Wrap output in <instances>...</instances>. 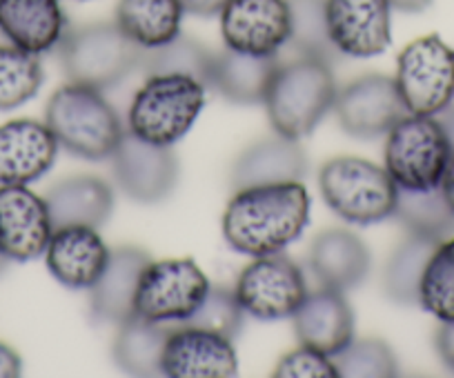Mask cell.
Here are the masks:
<instances>
[{
  "label": "cell",
  "instance_id": "6da1fadb",
  "mask_svg": "<svg viewBox=\"0 0 454 378\" xmlns=\"http://www.w3.org/2000/svg\"><path fill=\"white\" fill-rule=\"evenodd\" d=\"M308 220L309 194L303 181H287L234 189L221 225L227 245L254 258L286 250Z\"/></svg>",
  "mask_w": 454,
  "mask_h": 378
},
{
  "label": "cell",
  "instance_id": "7a4b0ae2",
  "mask_svg": "<svg viewBox=\"0 0 454 378\" xmlns=\"http://www.w3.org/2000/svg\"><path fill=\"white\" fill-rule=\"evenodd\" d=\"M336 94L332 63L314 56H296L277 65L263 105L274 132L299 141L325 119L334 107Z\"/></svg>",
  "mask_w": 454,
  "mask_h": 378
},
{
  "label": "cell",
  "instance_id": "3957f363",
  "mask_svg": "<svg viewBox=\"0 0 454 378\" xmlns=\"http://www.w3.org/2000/svg\"><path fill=\"white\" fill-rule=\"evenodd\" d=\"M45 123L63 150L85 160L112 158L125 134L103 91L78 82H67L51 94Z\"/></svg>",
  "mask_w": 454,
  "mask_h": 378
},
{
  "label": "cell",
  "instance_id": "277c9868",
  "mask_svg": "<svg viewBox=\"0 0 454 378\" xmlns=\"http://www.w3.org/2000/svg\"><path fill=\"white\" fill-rule=\"evenodd\" d=\"M207 87L185 73H152L137 91L128 114V132L141 141L172 147L203 112Z\"/></svg>",
  "mask_w": 454,
  "mask_h": 378
},
{
  "label": "cell",
  "instance_id": "5b68a950",
  "mask_svg": "<svg viewBox=\"0 0 454 378\" xmlns=\"http://www.w3.org/2000/svg\"><path fill=\"white\" fill-rule=\"evenodd\" d=\"M325 205L352 225H374L395 214L399 187L386 167L356 156H336L318 172Z\"/></svg>",
  "mask_w": 454,
  "mask_h": 378
},
{
  "label": "cell",
  "instance_id": "8992f818",
  "mask_svg": "<svg viewBox=\"0 0 454 378\" xmlns=\"http://www.w3.org/2000/svg\"><path fill=\"white\" fill-rule=\"evenodd\" d=\"M60 63L69 82L105 91L141 69L145 50L129 41L116 23L81 25L65 32Z\"/></svg>",
  "mask_w": 454,
  "mask_h": 378
},
{
  "label": "cell",
  "instance_id": "52a82bcc",
  "mask_svg": "<svg viewBox=\"0 0 454 378\" xmlns=\"http://www.w3.org/2000/svg\"><path fill=\"white\" fill-rule=\"evenodd\" d=\"M452 156L448 136L436 116L405 114L387 132L386 172L399 189H434Z\"/></svg>",
  "mask_w": 454,
  "mask_h": 378
},
{
  "label": "cell",
  "instance_id": "ba28073f",
  "mask_svg": "<svg viewBox=\"0 0 454 378\" xmlns=\"http://www.w3.org/2000/svg\"><path fill=\"white\" fill-rule=\"evenodd\" d=\"M395 82L408 114H441L454 101V50L436 34L417 38L401 50Z\"/></svg>",
  "mask_w": 454,
  "mask_h": 378
},
{
  "label": "cell",
  "instance_id": "9c48e42d",
  "mask_svg": "<svg viewBox=\"0 0 454 378\" xmlns=\"http://www.w3.org/2000/svg\"><path fill=\"white\" fill-rule=\"evenodd\" d=\"M209 288V278L196 260H150L138 281L134 314L154 323H185L199 310Z\"/></svg>",
  "mask_w": 454,
  "mask_h": 378
},
{
  "label": "cell",
  "instance_id": "30bf717a",
  "mask_svg": "<svg viewBox=\"0 0 454 378\" xmlns=\"http://www.w3.org/2000/svg\"><path fill=\"white\" fill-rule=\"evenodd\" d=\"M234 294L246 314L259 320H281L294 316L308 297V285L299 263L277 251L254 256L239 276Z\"/></svg>",
  "mask_w": 454,
  "mask_h": 378
},
{
  "label": "cell",
  "instance_id": "8fae6325",
  "mask_svg": "<svg viewBox=\"0 0 454 378\" xmlns=\"http://www.w3.org/2000/svg\"><path fill=\"white\" fill-rule=\"evenodd\" d=\"M334 112L340 129L361 141L386 136L408 114L395 78L383 73H368L343 87Z\"/></svg>",
  "mask_w": 454,
  "mask_h": 378
},
{
  "label": "cell",
  "instance_id": "7c38bea8",
  "mask_svg": "<svg viewBox=\"0 0 454 378\" xmlns=\"http://www.w3.org/2000/svg\"><path fill=\"white\" fill-rule=\"evenodd\" d=\"M218 16L227 50L250 56H278L290 41L292 16L287 0H230Z\"/></svg>",
  "mask_w": 454,
  "mask_h": 378
},
{
  "label": "cell",
  "instance_id": "4fadbf2b",
  "mask_svg": "<svg viewBox=\"0 0 454 378\" xmlns=\"http://www.w3.org/2000/svg\"><path fill=\"white\" fill-rule=\"evenodd\" d=\"M114 176L125 197L137 203H160L178 181V160L169 147L141 141L125 132L112 154Z\"/></svg>",
  "mask_w": 454,
  "mask_h": 378
},
{
  "label": "cell",
  "instance_id": "5bb4252c",
  "mask_svg": "<svg viewBox=\"0 0 454 378\" xmlns=\"http://www.w3.org/2000/svg\"><path fill=\"white\" fill-rule=\"evenodd\" d=\"M239 359L232 338L212 329L176 323L165 341L160 374L169 378L237 376Z\"/></svg>",
  "mask_w": 454,
  "mask_h": 378
},
{
  "label": "cell",
  "instance_id": "9a60e30c",
  "mask_svg": "<svg viewBox=\"0 0 454 378\" xmlns=\"http://www.w3.org/2000/svg\"><path fill=\"white\" fill-rule=\"evenodd\" d=\"M327 34L334 50L352 58H372L392 42L390 0H325Z\"/></svg>",
  "mask_w": 454,
  "mask_h": 378
},
{
  "label": "cell",
  "instance_id": "2e32d148",
  "mask_svg": "<svg viewBox=\"0 0 454 378\" xmlns=\"http://www.w3.org/2000/svg\"><path fill=\"white\" fill-rule=\"evenodd\" d=\"M51 234L45 198L27 185H0V251L7 260L27 263L45 256Z\"/></svg>",
  "mask_w": 454,
  "mask_h": 378
},
{
  "label": "cell",
  "instance_id": "e0dca14e",
  "mask_svg": "<svg viewBox=\"0 0 454 378\" xmlns=\"http://www.w3.org/2000/svg\"><path fill=\"white\" fill-rule=\"evenodd\" d=\"M47 123L14 119L0 125V185H29L45 176L59 156Z\"/></svg>",
  "mask_w": 454,
  "mask_h": 378
},
{
  "label": "cell",
  "instance_id": "ac0fdd59",
  "mask_svg": "<svg viewBox=\"0 0 454 378\" xmlns=\"http://www.w3.org/2000/svg\"><path fill=\"white\" fill-rule=\"evenodd\" d=\"M112 250L90 225L56 228L45 250V263L51 276L69 289H91L100 276Z\"/></svg>",
  "mask_w": 454,
  "mask_h": 378
},
{
  "label": "cell",
  "instance_id": "d6986e66",
  "mask_svg": "<svg viewBox=\"0 0 454 378\" xmlns=\"http://www.w3.org/2000/svg\"><path fill=\"white\" fill-rule=\"evenodd\" d=\"M292 323L301 345L314 347L327 356H336L355 341V312L339 289L321 285L308 292L292 316Z\"/></svg>",
  "mask_w": 454,
  "mask_h": 378
},
{
  "label": "cell",
  "instance_id": "ffe728a7",
  "mask_svg": "<svg viewBox=\"0 0 454 378\" xmlns=\"http://www.w3.org/2000/svg\"><path fill=\"white\" fill-rule=\"evenodd\" d=\"M309 267L323 288L346 294L368 278L372 256L365 243L350 229L330 228L314 236L309 245Z\"/></svg>",
  "mask_w": 454,
  "mask_h": 378
},
{
  "label": "cell",
  "instance_id": "44dd1931",
  "mask_svg": "<svg viewBox=\"0 0 454 378\" xmlns=\"http://www.w3.org/2000/svg\"><path fill=\"white\" fill-rule=\"evenodd\" d=\"M150 260V254L141 247L123 245L112 250L103 276L90 289V310L94 320L119 325L134 314L138 281Z\"/></svg>",
  "mask_w": 454,
  "mask_h": 378
},
{
  "label": "cell",
  "instance_id": "7402d4cb",
  "mask_svg": "<svg viewBox=\"0 0 454 378\" xmlns=\"http://www.w3.org/2000/svg\"><path fill=\"white\" fill-rule=\"evenodd\" d=\"M308 174V156L294 138L281 134L252 143L234 160L230 182L234 189L272 182L303 181Z\"/></svg>",
  "mask_w": 454,
  "mask_h": 378
},
{
  "label": "cell",
  "instance_id": "603a6c76",
  "mask_svg": "<svg viewBox=\"0 0 454 378\" xmlns=\"http://www.w3.org/2000/svg\"><path fill=\"white\" fill-rule=\"evenodd\" d=\"M67 32L60 0H0V34L29 54L59 47Z\"/></svg>",
  "mask_w": 454,
  "mask_h": 378
},
{
  "label": "cell",
  "instance_id": "cb8c5ba5",
  "mask_svg": "<svg viewBox=\"0 0 454 378\" xmlns=\"http://www.w3.org/2000/svg\"><path fill=\"white\" fill-rule=\"evenodd\" d=\"M45 203L54 229L67 225H90L98 229L112 216L114 192L103 178L81 174L56 182L47 192Z\"/></svg>",
  "mask_w": 454,
  "mask_h": 378
},
{
  "label": "cell",
  "instance_id": "d4e9b609",
  "mask_svg": "<svg viewBox=\"0 0 454 378\" xmlns=\"http://www.w3.org/2000/svg\"><path fill=\"white\" fill-rule=\"evenodd\" d=\"M278 56H250L234 50L214 54L209 87L234 105H259L265 101Z\"/></svg>",
  "mask_w": 454,
  "mask_h": 378
},
{
  "label": "cell",
  "instance_id": "484cf974",
  "mask_svg": "<svg viewBox=\"0 0 454 378\" xmlns=\"http://www.w3.org/2000/svg\"><path fill=\"white\" fill-rule=\"evenodd\" d=\"M183 14L178 0H119L114 23L129 41L150 51L181 36Z\"/></svg>",
  "mask_w": 454,
  "mask_h": 378
},
{
  "label": "cell",
  "instance_id": "4316f807",
  "mask_svg": "<svg viewBox=\"0 0 454 378\" xmlns=\"http://www.w3.org/2000/svg\"><path fill=\"white\" fill-rule=\"evenodd\" d=\"M168 336L169 328L165 323H154L132 314L119 323V334L112 347L114 360L132 376H156L160 374V359Z\"/></svg>",
  "mask_w": 454,
  "mask_h": 378
},
{
  "label": "cell",
  "instance_id": "83f0119b",
  "mask_svg": "<svg viewBox=\"0 0 454 378\" xmlns=\"http://www.w3.org/2000/svg\"><path fill=\"white\" fill-rule=\"evenodd\" d=\"M441 238L408 232V238L392 250L383 272V289L390 301L399 305H419V285L423 269Z\"/></svg>",
  "mask_w": 454,
  "mask_h": 378
},
{
  "label": "cell",
  "instance_id": "f1b7e54d",
  "mask_svg": "<svg viewBox=\"0 0 454 378\" xmlns=\"http://www.w3.org/2000/svg\"><path fill=\"white\" fill-rule=\"evenodd\" d=\"M395 216L408 232L445 238L454 234V212L445 201L441 187L434 189H399Z\"/></svg>",
  "mask_w": 454,
  "mask_h": 378
},
{
  "label": "cell",
  "instance_id": "f546056e",
  "mask_svg": "<svg viewBox=\"0 0 454 378\" xmlns=\"http://www.w3.org/2000/svg\"><path fill=\"white\" fill-rule=\"evenodd\" d=\"M419 305L441 323L454 320V234L441 238L423 269Z\"/></svg>",
  "mask_w": 454,
  "mask_h": 378
},
{
  "label": "cell",
  "instance_id": "4dcf8cb0",
  "mask_svg": "<svg viewBox=\"0 0 454 378\" xmlns=\"http://www.w3.org/2000/svg\"><path fill=\"white\" fill-rule=\"evenodd\" d=\"M43 85V65L36 54L16 45H0V112L25 105Z\"/></svg>",
  "mask_w": 454,
  "mask_h": 378
},
{
  "label": "cell",
  "instance_id": "1f68e13d",
  "mask_svg": "<svg viewBox=\"0 0 454 378\" xmlns=\"http://www.w3.org/2000/svg\"><path fill=\"white\" fill-rule=\"evenodd\" d=\"M214 67V51H209L203 42L187 36H176L172 42L156 50L145 51L141 69H145L147 76L152 73H185L196 78L209 87Z\"/></svg>",
  "mask_w": 454,
  "mask_h": 378
},
{
  "label": "cell",
  "instance_id": "d6a6232c",
  "mask_svg": "<svg viewBox=\"0 0 454 378\" xmlns=\"http://www.w3.org/2000/svg\"><path fill=\"white\" fill-rule=\"evenodd\" d=\"M290 3L292 29L287 45L296 56H314L332 63L339 51L327 34L325 0H287Z\"/></svg>",
  "mask_w": 454,
  "mask_h": 378
},
{
  "label": "cell",
  "instance_id": "836d02e7",
  "mask_svg": "<svg viewBox=\"0 0 454 378\" xmlns=\"http://www.w3.org/2000/svg\"><path fill=\"white\" fill-rule=\"evenodd\" d=\"M339 376L346 378H390L399 374V363L390 345L381 338L352 341L346 350L332 356Z\"/></svg>",
  "mask_w": 454,
  "mask_h": 378
},
{
  "label": "cell",
  "instance_id": "e575fe53",
  "mask_svg": "<svg viewBox=\"0 0 454 378\" xmlns=\"http://www.w3.org/2000/svg\"><path fill=\"white\" fill-rule=\"evenodd\" d=\"M243 316H246V312H243L237 294L230 292L227 288H209L207 297L203 298L199 310L185 323L212 329V332H218L234 341L243 328Z\"/></svg>",
  "mask_w": 454,
  "mask_h": 378
},
{
  "label": "cell",
  "instance_id": "d590c367",
  "mask_svg": "<svg viewBox=\"0 0 454 378\" xmlns=\"http://www.w3.org/2000/svg\"><path fill=\"white\" fill-rule=\"evenodd\" d=\"M277 378H334L339 376V369L332 356L314 350V347L301 345L296 350L287 351L278 360L274 369Z\"/></svg>",
  "mask_w": 454,
  "mask_h": 378
},
{
  "label": "cell",
  "instance_id": "8d00e7d4",
  "mask_svg": "<svg viewBox=\"0 0 454 378\" xmlns=\"http://www.w3.org/2000/svg\"><path fill=\"white\" fill-rule=\"evenodd\" d=\"M434 347L445 367L454 372V320L439 325L434 336Z\"/></svg>",
  "mask_w": 454,
  "mask_h": 378
},
{
  "label": "cell",
  "instance_id": "74e56055",
  "mask_svg": "<svg viewBox=\"0 0 454 378\" xmlns=\"http://www.w3.org/2000/svg\"><path fill=\"white\" fill-rule=\"evenodd\" d=\"M185 14L200 16V19H209V16H218L223 12V7L230 3V0H178Z\"/></svg>",
  "mask_w": 454,
  "mask_h": 378
},
{
  "label": "cell",
  "instance_id": "f35d334b",
  "mask_svg": "<svg viewBox=\"0 0 454 378\" xmlns=\"http://www.w3.org/2000/svg\"><path fill=\"white\" fill-rule=\"evenodd\" d=\"M23 372V360L14 347L0 343V378H16Z\"/></svg>",
  "mask_w": 454,
  "mask_h": 378
},
{
  "label": "cell",
  "instance_id": "ab89813d",
  "mask_svg": "<svg viewBox=\"0 0 454 378\" xmlns=\"http://www.w3.org/2000/svg\"><path fill=\"white\" fill-rule=\"evenodd\" d=\"M439 187H441V192H443L445 201H448V205L452 207V212H454V151H452V156H450L448 167H445Z\"/></svg>",
  "mask_w": 454,
  "mask_h": 378
},
{
  "label": "cell",
  "instance_id": "60d3db41",
  "mask_svg": "<svg viewBox=\"0 0 454 378\" xmlns=\"http://www.w3.org/2000/svg\"><path fill=\"white\" fill-rule=\"evenodd\" d=\"M392 10L405 12V14H419L432 5V0H390Z\"/></svg>",
  "mask_w": 454,
  "mask_h": 378
},
{
  "label": "cell",
  "instance_id": "b9f144b4",
  "mask_svg": "<svg viewBox=\"0 0 454 378\" xmlns=\"http://www.w3.org/2000/svg\"><path fill=\"white\" fill-rule=\"evenodd\" d=\"M436 120H439L441 127H443L445 136H448V141H450V147H452V151H454V101L450 103V105L445 107L441 114H436Z\"/></svg>",
  "mask_w": 454,
  "mask_h": 378
},
{
  "label": "cell",
  "instance_id": "7bdbcfd3",
  "mask_svg": "<svg viewBox=\"0 0 454 378\" xmlns=\"http://www.w3.org/2000/svg\"><path fill=\"white\" fill-rule=\"evenodd\" d=\"M5 265H7V256L3 254V251H0V274H3V269H5Z\"/></svg>",
  "mask_w": 454,
  "mask_h": 378
}]
</instances>
